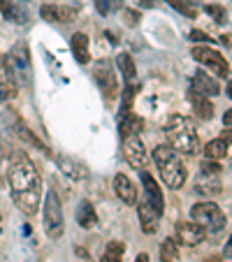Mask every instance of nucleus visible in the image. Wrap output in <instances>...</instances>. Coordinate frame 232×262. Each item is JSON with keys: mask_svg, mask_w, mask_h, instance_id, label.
<instances>
[{"mask_svg": "<svg viewBox=\"0 0 232 262\" xmlns=\"http://www.w3.org/2000/svg\"><path fill=\"white\" fill-rule=\"evenodd\" d=\"M93 77H95L100 91L104 93L107 100H114L116 95H119V81H116V74H114V70H112V63H107V60L95 63L93 65Z\"/></svg>", "mask_w": 232, "mask_h": 262, "instance_id": "nucleus-8", "label": "nucleus"}, {"mask_svg": "<svg viewBox=\"0 0 232 262\" xmlns=\"http://www.w3.org/2000/svg\"><path fill=\"white\" fill-rule=\"evenodd\" d=\"M135 262H151V257H149L146 253H139V255H137V260H135Z\"/></svg>", "mask_w": 232, "mask_h": 262, "instance_id": "nucleus-36", "label": "nucleus"}, {"mask_svg": "<svg viewBox=\"0 0 232 262\" xmlns=\"http://www.w3.org/2000/svg\"><path fill=\"white\" fill-rule=\"evenodd\" d=\"M16 81L14 77H12L10 68H7V60L5 56H0V95H3V100H10L16 95Z\"/></svg>", "mask_w": 232, "mask_h": 262, "instance_id": "nucleus-20", "label": "nucleus"}, {"mask_svg": "<svg viewBox=\"0 0 232 262\" xmlns=\"http://www.w3.org/2000/svg\"><path fill=\"white\" fill-rule=\"evenodd\" d=\"M207 262H223V257H218V255H214V257H209Z\"/></svg>", "mask_w": 232, "mask_h": 262, "instance_id": "nucleus-40", "label": "nucleus"}, {"mask_svg": "<svg viewBox=\"0 0 232 262\" xmlns=\"http://www.w3.org/2000/svg\"><path fill=\"white\" fill-rule=\"evenodd\" d=\"M123 7V0H95V10L100 14H114V12H119Z\"/></svg>", "mask_w": 232, "mask_h": 262, "instance_id": "nucleus-30", "label": "nucleus"}, {"mask_svg": "<svg viewBox=\"0 0 232 262\" xmlns=\"http://www.w3.org/2000/svg\"><path fill=\"white\" fill-rule=\"evenodd\" d=\"M123 21H125V26H137L139 24V12L137 10H125Z\"/></svg>", "mask_w": 232, "mask_h": 262, "instance_id": "nucleus-33", "label": "nucleus"}, {"mask_svg": "<svg viewBox=\"0 0 232 262\" xmlns=\"http://www.w3.org/2000/svg\"><path fill=\"white\" fill-rule=\"evenodd\" d=\"M0 102H3V95H0Z\"/></svg>", "mask_w": 232, "mask_h": 262, "instance_id": "nucleus-42", "label": "nucleus"}, {"mask_svg": "<svg viewBox=\"0 0 232 262\" xmlns=\"http://www.w3.org/2000/svg\"><path fill=\"white\" fill-rule=\"evenodd\" d=\"M223 121H225V125H227V128H230V121H232V114H230V109H227V112H225V116H223Z\"/></svg>", "mask_w": 232, "mask_h": 262, "instance_id": "nucleus-38", "label": "nucleus"}, {"mask_svg": "<svg viewBox=\"0 0 232 262\" xmlns=\"http://www.w3.org/2000/svg\"><path fill=\"white\" fill-rule=\"evenodd\" d=\"M0 234H3V216H0Z\"/></svg>", "mask_w": 232, "mask_h": 262, "instance_id": "nucleus-41", "label": "nucleus"}, {"mask_svg": "<svg viewBox=\"0 0 232 262\" xmlns=\"http://www.w3.org/2000/svg\"><path fill=\"white\" fill-rule=\"evenodd\" d=\"M167 5H172L177 12H181L183 16H188V19H195L198 16V7L193 5L191 0H167Z\"/></svg>", "mask_w": 232, "mask_h": 262, "instance_id": "nucleus-29", "label": "nucleus"}, {"mask_svg": "<svg viewBox=\"0 0 232 262\" xmlns=\"http://www.w3.org/2000/svg\"><path fill=\"white\" fill-rule=\"evenodd\" d=\"M7 183L16 207L26 216H35L42 207V177L35 169L33 160L19 148L10 151L7 158Z\"/></svg>", "mask_w": 232, "mask_h": 262, "instance_id": "nucleus-1", "label": "nucleus"}, {"mask_svg": "<svg viewBox=\"0 0 232 262\" xmlns=\"http://www.w3.org/2000/svg\"><path fill=\"white\" fill-rule=\"evenodd\" d=\"M191 218L193 223H198V225H202L207 232H221L223 228H225V213L221 211V207L214 202H198L193 204L191 209Z\"/></svg>", "mask_w": 232, "mask_h": 262, "instance_id": "nucleus-6", "label": "nucleus"}, {"mask_svg": "<svg viewBox=\"0 0 232 262\" xmlns=\"http://www.w3.org/2000/svg\"><path fill=\"white\" fill-rule=\"evenodd\" d=\"M160 260L163 262H179L181 260V253H179V244L177 239H165L163 244H160Z\"/></svg>", "mask_w": 232, "mask_h": 262, "instance_id": "nucleus-25", "label": "nucleus"}, {"mask_svg": "<svg viewBox=\"0 0 232 262\" xmlns=\"http://www.w3.org/2000/svg\"><path fill=\"white\" fill-rule=\"evenodd\" d=\"M135 93H137V86H135L133 81H128V86L123 89V100H121V116H125V114H130V112H133Z\"/></svg>", "mask_w": 232, "mask_h": 262, "instance_id": "nucleus-28", "label": "nucleus"}, {"mask_svg": "<svg viewBox=\"0 0 232 262\" xmlns=\"http://www.w3.org/2000/svg\"><path fill=\"white\" fill-rule=\"evenodd\" d=\"M7 68H10L12 77H14L16 86H30L33 84V60H30V51L24 42L14 45L10 54L5 56Z\"/></svg>", "mask_w": 232, "mask_h": 262, "instance_id": "nucleus-5", "label": "nucleus"}, {"mask_svg": "<svg viewBox=\"0 0 232 262\" xmlns=\"http://www.w3.org/2000/svg\"><path fill=\"white\" fill-rule=\"evenodd\" d=\"M139 179H142V186H144V190H146V200L153 204V209L163 216L165 200H163V190H160V186L156 183V179H153L149 172H144V169H142V174H139Z\"/></svg>", "mask_w": 232, "mask_h": 262, "instance_id": "nucleus-15", "label": "nucleus"}, {"mask_svg": "<svg viewBox=\"0 0 232 262\" xmlns=\"http://www.w3.org/2000/svg\"><path fill=\"white\" fill-rule=\"evenodd\" d=\"M137 213H139V223H142V232L144 234H156L158 232V221L160 213L153 209V204L146 198L137 204Z\"/></svg>", "mask_w": 232, "mask_h": 262, "instance_id": "nucleus-12", "label": "nucleus"}, {"mask_svg": "<svg viewBox=\"0 0 232 262\" xmlns=\"http://www.w3.org/2000/svg\"><path fill=\"white\" fill-rule=\"evenodd\" d=\"M195 190H198V193H204V195H218V193H223L221 177H218V174L202 172L198 177V181H195Z\"/></svg>", "mask_w": 232, "mask_h": 262, "instance_id": "nucleus-21", "label": "nucleus"}, {"mask_svg": "<svg viewBox=\"0 0 232 262\" xmlns=\"http://www.w3.org/2000/svg\"><path fill=\"white\" fill-rule=\"evenodd\" d=\"M202 172H207V174H218L221 177V172H223V167L218 165V160H204L202 163Z\"/></svg>", "mask_w": 232, "mask_h": 262, "instance_id": "nucleus-32", "label": "nucleus"}, {"mask_svg": "<svg viewBox=\"0 0 232 262\" xmlns=\"http://www.w3.org/2000/svg\"><path fill=\"white\" fill-rule=\"evenodd\" d=\"M56 165H58L60 172L68 179H72V181H84V179H89V169L81 163H77V160L68 158V156H56Z\"/></svg>", "mask_w": 232, "mask_h": 262, "instance_id": "nucleus-17", "label": "nucleus"}, {"mask_svg": "<svg viewBox=\"0 0 232 262\" xmlns=\"http://www.w3.org/2000/svg\"><path fill=\"white\" fill-rule=\"evenodd\" d=\"M165 137H167V144L177 154L193 156L200 151L198 130H195L191 119H186L181 114H174L167 119V123H165Z\"/></svg>", "mask_w": 232, "mask_h": 262, "instance_id": "nucleus-3", "label": "nucleus"}, {"mask_svg": "<svg viewBox=\"0 0 232 262\" xmlns=\"http://www.w3.org/2000/svg\"><path fill=\"white\" fill-rule=\"evenodd\" d=\"M114 190H116V195H119V200L123 204H137L139 200V193H137V186L133 183V179L125 177V174H116L114 177Z\"/></svg>", "mask_w": 232, "mask_h": 262, "instance_id": "nucleus-13", "label": "nucleus"}, {"mask_svg": "<svg viewBox=\"0 0 232 262\" xmlns=\"http://www.w3.org/2000/svg\"><path fill=\"white\" fill-rule=\"evenodd\" d=\"M10 119H12V130H14V135L21 139V142L30 144V146H35V148H40L42 154H49V148H47V144H45V142H40V139H37V135H33V130H30L28 125H26L24 121L19 119V116L10 114Z\"/></svg>", "mask_w": 232, "mask_h": 262, "instance_id": "nucleus-16", "label": "nucleus"}, {"mask_svg": "<svg viewBox=\"0 0 232 262\" xmlns=\"http://www.w3.org/2000/svg\"><path fill=\"white\" fill-rule=\"evenodd\" d=\"M191 91L204 95V98H214V95L221 93V84L214 79L212 74L198 72V74H193V79H191Z\"/></svg>", "mask_w": 232, "mask_h": 262, "instance_id": "nucleus-14", "label": "nucleus"}, {"mask_svg": "<svg viewBox=\"0 0 232 262\" xmlns=\"http://www.w3.org/2000/svg\"><path fill=\"white\" fill-rule=\"evenodd\" d=\"M119 130H121V137H135V135H139L144 130V119H139L137 114H125V116H121V125H119Z\"/></svg>", "mask_w": 232, "mask_h": 262, "instance_id": "nucleus-23", "label": "nucleus"}, {"mask_svg": "<svg viewBox=\"0 0 232 262\" xmlns=\"http://www.w3.org/2000/svg\"><path fill=\"white\" fill-rule=\"evenodd\" d=\"M77 253H79V255H81V257H84V260H89V253H86V251H84V248H77Z\"/></svg>", "mask_w": 232, "mask_h": 262, "instance_id": "nucleus-39", "label": "nucleus"}, {"mask_svg": "<svg viewBox=\"0 0 232 262\" xmlns=\"http://www.w3.org/2000/svg\"><path fill=\"white\" fill-rule=\"evenodd\" d=\"M123 154H125V160L133 165L135 169H144L149 163V154H146V146L144 142L135 135V137H125L123 139Z\"/></svg>", "mask_w": 232, "mask_h": 262, "instance_id": "nucleus-10", "label": "nucleus"}, {"mask_svg": "<svg viewBox=\"0 0 232 262\" xmlns=\"http://www.w3.org/2000/svg\"><path fill=\"white\" fill-rule=\"evenodd\" d=\"M142 7H156V0H139Z\"/></svg>", "mask_w": 232, "mask_h": 262, "instance_id": "nucleus-35", "label": "nucleus"}, {"mask_svg": "<svg viewBox=\"0 0 232 262\" xmlns=\"http://www.w3.org/2000/svg\"><path fill=\"white\" fill-rule=\"evenodd\" d=\"M116 65H119L121 74L125 77V81H135L137 77V68H135V60L130 54H119L116 56Z\"/></svg>", "mask_w": 232, "mask_h": 262, "instance_id": "nucleus-26", "label": "nucleus"}, {"mask_svg": "<svg viewBox=\"0 0 232 262\" xmlns=\"http://www.w3.org/2000/svg\"><path fill=\"white\" fill-rule=\"evenodd\" d=\"M188 102H191L193 112H195V116H198L200 121H212L214 119V104L209 98H204V95L200 93H188Z\"/></svg>", "mask_w": 232, "mask_h": 262, "instance_id": "nucleus-18", "label": "nucleus"}, {"mask_svg": "<svg viewBox=\"0 0 232 262\" xmlns=\"http://www.w3.org/2000/svg\"><path fill=\"white\" fill-rule=\"evenodd\" d=\"M10 5H12V0H0V12H5Z\"/></svg>", "mask_w": 232, "mask_h": 262, "instance_id": "nucleus-37", "label": "nucleus"}, {"mask_svg": "<svg viewBox=\"0 0 232 262\" xmlns=\"http://www.w3.org/2000/svg\"><path fill=\"white\" fill-rule=\"evenodd\" d=\"M191 40L193 42H202V45H212V37H209L207 33H202V30H193V33H191Z\"/></svg>", "mask_w": 232, "mask_h": 262, "instance_id": "nucleus-34", "label": "nucleus"}, {"mask_svg": "<svg viewBox=\"0 0 232 262\" xmlns=\"http://www.w3.org/2000/svg\"><path fill=\"white\" fill-rule=\"evenodd\" d=\"M191 56L198 60L200 65H204L207 70H212L214 74L223 77V79H227V77H230V65H227L225 56H223L221 51H216L214 47L198 45V47H193V49H191Z\"/></svg>", "mask_w": 232, "mask_h": 262, "instance_id": "nucleus-7", "label": "nucleus"}, {"mask_svg": "<svg viewBox=\"0 0 232 262\" xmlns=\"http://www.w3.org/2000/svg\"><path fill=\"white\" fill-rule=\"evenodd\" d=\"M72 56H74V60L81 65L91 63V40L86 33L72 35Z\"/></svg>", "mask_w": 232, "mask_h": 262, "instance_id": "nucleus-19", "label": "nucleus"}, {"mask_svg": "<svg viewBox=\"0 0 232 262\" xmlns=\"http://www.w3.org/2000/svg\"><path fill=\"white\" fill-rule=\"evenodd\" d=\"M174 232H177V242H181L183 246H198L207 237V230L193 221H179Z\"/></svg>", "mask_w": 232, "mask_h": 262, "instance_id": "nucleus-9", "label": "nucleus"}, {"mask_svg": "<svg viewBox=\"0 0 232 262\" xmlns=\"http://www.w3.org/2000/svg\"><path fill=\"white\" fill-rule=\"evenodd\" d=\"M42 19L51 21V24H72L77 16H79V12H77V7H70V5H42L40 10Z\"/></svg>", "mask_w": 232, "mask_h": 262, "instance_id": "nucleus-11", "label": "nucleus"}, {"mask_svg": "<svg viewBox=\"0 0 232 262\" xmlns=\"http://www.w3.org/2000/svg\"><path fill=\"white\" fill-rule=\"evenodd\" d=\"M153 163L158 167V174L167 188L179 190L188 179V169L181 160V154H177L170 144H160L153 148Z\"/></svg>", "mask_w": 232, "mask_h": 262, "instance_id": "nucleus-2", "label": "nucleus"}, {"mask_svg": "<svg viewBox=\"0 0 232 262\" xmlns=\"http://www.w3.org/2000/svg\"><path fill=\"white\" fill-rule=\"evenodd\" d=\"M77 223H79L84 230H93L95 225H98V213H95V207L89 200H84V202L79 204V209H77Z\"/></svg>", "mask_w": 232, "mask_h": 262, "instance_id": "nucleus-22", "label": "nucleus"}, {"mask_svg": "<svg viewBox=\"0 0 232 262\" xmlns=\"http://www.w3.org/2000/svg\"><path fill=\"white\" fill-rule=\"evenodd\" d=\"M204 12H207L216 24H225L227 21V12L223 10V5H204Z\"/></svg>", "mask_w": 232, "mask_h": 262, "instance_id": "nucleus-31", "label": "nucleus"}, {"mask_svg": "<svg viewBox=\"0 0 232 262\" xmlns=\"http://www.w3.org/2000/svg\"><path fill=\"white\" fill-rule=\"evenodd\" d=\"M123 242H112L107 244V248H104L102 257H100V262H123Z\"/></svg>", "mask_w": 232, "mask_h": 262, "instance_id": "nucleus-27", "label": "nucleus"}, {"mask_svg": "<svg viewBox=\"0 0 232 262\" xmlns=\"http://www.w3.org/2000/svg\"><path fill=\"white\" fill-rule=\"evenodd\" d=\"M227 154H230V144L225 139H212L204 146V158H209V160H218L221 163L223 158H227Z\"/></svg>", "mask_w": 232, "mask_h": 262, "instance_id": "nucleus-24", "label": "nucleus"}, {"mask_svg": "<svg viewBox=\"0 0 232 262\" xmlns=\"http://www.w3.org/2000/svg\"><path fill=\"white\" fill-rule=\"evenodd\" d=\"M42 225H45V232L49 239H60L65 232V213L56 188L47 190L45 204H42Z\"/></svg>", "mask_w": 232, "mask_h": 262, "instance_id": "nucleus-4", "label": "nucleus"}]
</instances>
